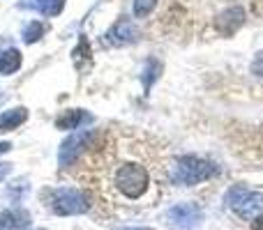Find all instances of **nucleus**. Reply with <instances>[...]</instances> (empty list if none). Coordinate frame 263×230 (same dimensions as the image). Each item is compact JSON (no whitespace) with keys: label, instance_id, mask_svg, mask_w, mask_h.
<instances>
[{"label":"nucleus","instance_id":"f257e3e1","mask_svg":"<svg viewBox=\"0 0 263 230\" xmlns=\"http://www.w3.org/2000/svg\"><path fill=\"white\" fill-rule=\"evenodd\" d=\"M215 175H217V166L201 157H194V154L180 157L171 171V180L182 186L201 184V182L210 180V177H215Z\"/></svg>","mask_w":263,"mask_h":230},{"label":"nucleus","instance_id":"f03ea898","mask_svg":"<svg viewBox=\"0 0 263 230\" xmlns=\"http://www.w3.org/2000/svg\"><path fill=\"white\" fill-rule=\"evenodd\" d=\"M49 207L58 217H74V214H86L90 210V196L74 186H60V189L46 191Z\"/></svg>","mask_w":263,"mask_h":230},{"label":"nucleus","instance_id":"7ed1b4c3","mask_svg":"<svg viewBox=\"0 0 263 230\" xmlns=\"http://www.w3.org/2000/svg\"><path fill=\"white\" fill-rule=\"evenodd\" d=\"M227 205L245 221H254L263 212V194L250 191L245 186H231L227 194Z\"/></svg>","mask_w":263,"mask_h":230},{"label":"nucleus","instance_id":"20e7f679","mask_svg":"<svg viewBox=\"0 0 263 230\" xmlns=\"http://www.w3.org/2000/svg\"><path fill=\"white\" fill-rule=\"evenodd\" d=\"M148 171L139 163H125L116 173V184L127 198H141L148 189Z\"/></svg>","mask_w":263,"mask_h":230},{"label":"nucleus","instance_id":"39448f33","mask_svg":"<svg viewBox=\"0 0 263 230\" xmlns=\"http://www.w3.org/2000/svg\"><path fill=\"white\" fill-rule=\"evenodd\" d=\"M95 138V131L90 129H83V131H77V134H72L67 140H63V145H60V152H58V163L60 168H69L74 161H77L79 157H81V152L90 145V140Z\"/></svg>","mask_w":263,"mask_h":230},{"label":"nucleus","instance_id":"423d86ee","mask_svg":"<svg viewBox=\"0 0 263 230\" xmlns=\"http://www.w3.org/2000/svg\"><path fill=\"white\" fill-rule=\"evenodd\" d=\"M166 219L171 221V226L176 230H192L203 221V210L196 203H180L168 210Z\"/></svg>","mask_w":263,"mask_h":230},{"label":"nucleus","instance_id":"0eeeda50","mask_svg":"<svg viewBox=\"0 0 263 230\" xmlns=\"http://www.w3.org/2000/svg\"><path fill=\"white\" fill-rule=\"evenodd\" d=\"M136 39H139V28L125 16L118 18L104 35V44L109 46H127V44H134Z\"/></svg>","mask_w":263,"mask_h":230},{"label":"nucleus","instance_id":"6e6552de","mask_svg":"<svg viewBox=\"0 0 263 230\" xmlns=\"http://www.w3.org/2000/svg\"><path fill=\"white\" fill-rule=\"evenodd\" d=\"M242 23H245V9L238 7V5L219 12L217 18H215V28H217V32L224 37L236 35V32L242 28Z\"/></svg>","mask_w":263,"mask_h":230},{"label":"nucleus","instance_id":"1a4fd4ad","mask_svg":"<svg viewBox=\"0 0 263 230\" xmlns=\"http://www.w3.org/2000/svg\"><path fill=\"white\" fill-rule=\"evenodd\" d=\"M92 115L88 111H81V109H72V111H65L63 115L55 120V127L58 129H79L83 122H90Z\"/></svg>","mask_w":263,"mask_h":230},{"label":"nucleus","instance_id":"9d476101","mask_svg":"<svg viewBox=\"0 0 263 230\" xmlns=\"http://www.w3.org/2000/svg\"><path fill=\"white\" fill-rule=\"evenodd\" d=\"M28 120V111L26 109H12L0 113V134H7V131H14Z\"/></svg>","mask_w":263,"mask_h":230},{"label":"nucleus","instance_id":"9b49d317","mask_svg":"<svg viewBox=\"0 0 263 230\" xmlns=\"http://www.w3.org/2000/svg\"><path fill=\"white\" fill-rule=\"evenodd\" d=\"M21 67V53L16 49H0V74H14Z\"/></svg>","mask_w":263,"mask_h":230},{"label":"nucleus","instance_id":"f8f14e48","mask_svg":"<svg viewBox=\"0 0 263 230\" xmlns=\"http://www.w3.org/2000/svg\"><path fill=\"white\" fill-rule=\"evenodd\" d=\"M28 7H35L44 16H58L65 7V0H32Z\"/></svg>","mask_w":263,"mask_h":230},{"label":"nucleus","instance_id":"ddd939ff","mask_svg":"<svg viewBox=\"0 0 263 230\" xmlns=\"http://www.w3.org/2000/svg\"><path fill=\"white\" fill-rule=\"evenodd\" d=\"M159 74H162V62L155 60V58H148L145 69H143V88H145V92L153 88V83L159 78Z\"/></svg>","mask_w":263,"mask_h":230},{"label":"nucleus","instance_id":"4468645a","mask_svg":"<svg viewBox=\"0 0 263 230\" xmlns=\"http://www.w3.org/2000/svg\"><path fill=\"white\" fill-rule=\"evenodd\" d=\"M42 37H44V26H42L40 21H30L26 28H23L21 39L26 41V44H35V41H40Z\"/></svg>","mask_w":263,"mask_h":230},{"label":"nucleus","instance_id":"2eb2a0df","mask_svg":"<svg viewBox=\"0 0 263 230\" xmlns=\"http://www.w3.org/2000/svg\"><path fill=\"white\" fill-rule=\"evenodd\" d=\"M157 7V0H134V16L143 18Z\"/></svg>","mask_w":263,"mask_h":230},{"label":"nucleus","instance_id":"dca6fc26","mask_svg":"<svg viewBox=\"0 0 263 230\" xmlns=\"http://www.w3.org/2000/svg\"><path fill=\"white\" fill-rule=\"evenodd\" d=\"M23 194H28V182H23V180H18V182H14L12 186L7 189V196L14 200V203H21V198H23Z\"/></svg>","mask_w":263,"mask_h":230},{"label":"nucleus","instance_id":"f3484780","mask_svg":"<svg viewBox=\"0 0 263 230\" xmlns=\"http://www.w3.org/2000/svg\"><path fill=\"white\" fill-rule=\"evenodd\" d=\"M252 74L254 76L263 78V51H259V53L254 55V62H252Z\"/></svg>","mask_w":263,"mask_h":230},{"label":"nucleus","instance_id":"a211bd4d","mask_svg":"<svg viewBox=\"0 0 263 230\" xmlns=\"http://www.w3.org/2000/svg\"><path fill=\"white\" fill-rule=\"evenodd\" d=\"M74 58H90V46H88L86 37H81V44H79V49L74 51Z\"/></svg>","mask_w":263,"mask_h":230},{"label":"nucleus","instance_id":"6ab92c4d","mask_svg":"<svg viewBox=\"0 0 263 230\" xmlns=\"http://www.w3.org/2000/svg\"><path fill=\"white\" fill-rule=\"evenodd\" d=\"M9 173H12V163H3V161H0V182H3Z\"/></svg>","mask_w":263,"mask_h":230},{"label":"nucleus","instance_id":"aec40b11","mask_svg":"<svg viewBox=\"0 0 263 230\" xmlns=\"http://www.w3.org/2000/svg\"><path fill=\"white\" fill-rule=\"evenodd\" d=\"M252 230H263V214L254 219V223H252Z\"/></svg>","mask_w":263,"mask_h":230},{"label":"nucleus","instance_id":"412c9836","mask_svg":"<svg viewBox=\"0 0 263 230\" xmlns=\"http://www.w3.org/2000/svg\"><path fill=\"white\" fill-rule=\"evenodd\" d=\"M9 150H12V143H7V140H0V154L9 152Z\"/></svg>","mask_w":263,"mask_h":230},{"label":"nucleus","instance_id":"4be33fe9","mask_svg":"<svg viewBox=\"0 0 263 230\" xmlns=\"http://www.w3.org/2000/svg\"><path fill=\"white\" fill-rule=\"evenodd\" d=\"M116 230H153V228H116Z\"/></svg>","mask_w":263,"mask_h":230},{"label":"nucleus","instance_id":"5701e85b","mask_svg":"<svg viewBox=\"0 0 263 230\" xmlns=\"http://www.w3.org/2000/svg\"><path fill=\"white\" fill-rule=\"evenodd\" d=\"M40 230H44V228H40Z\"/></svg>","mask_w":263,"mask_h":230}]
</instances>
